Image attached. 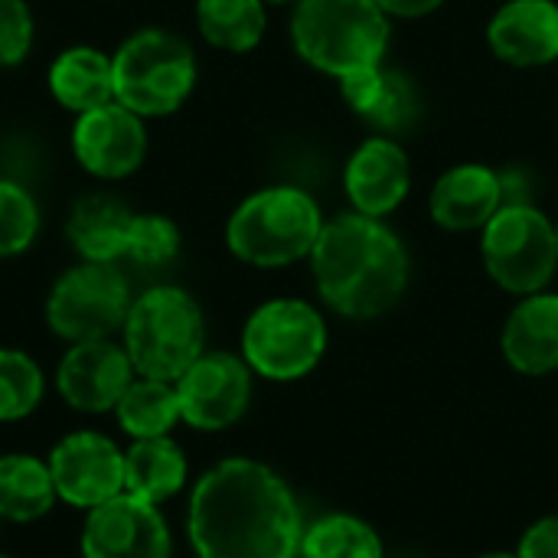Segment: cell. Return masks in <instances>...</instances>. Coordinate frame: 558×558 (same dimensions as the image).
<instances>
[{
  "instance_id": "1",
  "label": "cell",
  "mask_w": 558,
  "mask_h": 558,
  "mask_svg": "<svg viewBox=\"0 0 558 558\" xmlns=\"http://www.w3.org/2000/svg\"><path fill=\"white\" fill-rule=\"evenodd\" d=\"M304 526L288 481L252 458L219 461L190 494L186 533L196 558H298Z\"/></svg>"
},
{
  "instance_id": "2",
  "label": "cell",
  "mask_w": 558,
  "mask_h": 558,
  "mask_svg": "<svg viewBox=\"0 0 558 558\" xmlns=\"http://www.w3.org/2000/svg\"><path fill=\"white\" fill-rule=\"evenodd\" d=\"M311 275L320 301L347 320L389 314L409 288V248L383 222L363 213H340L324 222L311 252Z\"/></svg>"
},
{
  "instance_id": "3",
  "label": "cell",
  "mask_w": 558,
  "mask_h": 558,
  "mask_svg": "<svg viewBox=\"0 0 558 558\" xmlns=\"http://www.w3.org/2000/svg\"><path fill=\"white\" fill-rule=\"evenodd\" d=\"M389 39L392 26L376 0H298L291 13L294 52L337 82L379 65Z\"/></svg>"
},
{
  "instance_id": "4",
  "label": "cell",
  "mask_w": 558,
  "mask_h": 558,
  "mask_svg": "<svg viewBox=\"0 0 558 558\" xmlns=\"http://www.w3.org/2000/svg\"><path fill=\"white\" fill-rule=\"evenodd\" d=\"M324 222L327 219L307 190L278 183L245 196L232 209L226 245L252 268H288L311 258Z\"/></svg>"
},
{
  "instance_id": "5",
  "label": "cell",
  "mask_w": 558,
  "mask_h": 558,
  "mask_svg": "<svg viewBox=\"0 0 558 558\" xmlns=\"http://www.w3.org/2000/svg\"><path fill=\"white\" fill-rule=\"evenodd\" d=\"M121 333L131 366L144 379L177 383L206 353L203 307L173 284H157L134 298Z\"/></svg>"
},
{
  "instance_id": "6",
  "label": "cell",
  "mask_w": 558,
  "mask_h": 558,
  "mask_svg": "<svg viewBox=\"0 0 558 558\" xmlns=\"http://www.w3.org/2000/svg\"><path fill=\"white\" fill-rule=\"evenodd\" d=\"M114 65V101L134 114L167 118L186 105L196 88V52L193 46L163 26H144L131 33L111 56Z\"/></svg>"
},
{
  "instance_id": "7",
  "label": "cell",
  "mask_w": 558,
  "mask_h": 558,
  "mask_svg": "<svg viewBox=\"0 0 558 558\" xmlns=\"http://www.w3.org/2000/svg\"><path fill=\"white\" fill-rule=\"evenodd\" d=\"M330 333L324 314L301 298H275L258 304L242 327V360L248 369L271 383H298L311 376Z\"/></svg>"
},
{
  "instance_id": "8",
  "label": "cell",
  "mask_w": 558,
  "mask_h": 558,
  "mask_svg": "<svg viewBox=\"0 0 558 558\" xmlns=\"http://www.w3.org/2000/svg\"><path fill=\"white\" fill-rule=\"evenodd\" d=\"M481 258L507 294H539L558 271L556 222L533 203H504L481 229Z\"/></svg>"
},
{
  "instance_id": "9",
  "label": "cell",
  "mask_w": 558,
  "mask_h": 558,
  "mask_svg": "<svg viewBox=\"0 0 558 558\" xmlns=\"http://www.w3.org/2000/svg\"><path fill=\"white\" fill-rule=\"evenodd\" d=\"M131 301L118 262H78L52 284L46 298V324L69 343L105 340L124 327Z\"/></svg>"
},
{
  "instance_id": "10",
  "label": "cell",
  "mask_w": 558,
  "mask_h": 558,
  "mask_svg": "<svg viewBox=\"0 0 558 558\" xmlns=\"http://www.w3.org/2000/svg\"><path fill=\"white\" fill-rule=\"evenodd\" d=\"M252 369L242 356L226 350H206L173 386L180 399V418L196 432L232 428L252 402Z\"/></svg>"
},
{
  "instance_id": "11",
  "label": "cell",
  "mask_w": 558,
  "mask_h": 558,
  "mask_svg": "<svg viewBox=\"0 0 558 558\" xmlns=\"http://www.w3.org/2000/svg\"><path fill=\"white\" fill-rule=\"evenodd\" d=\"M49 474L59 500L95 510L124 494V451L98 432H72L52 448Z\"/></svg>"
},
{
  "instance_id": "12",
  "label": "cell",
  "mask_w": 558,
  "mask_h": 558,
  "mask_svg": "<svg viewBox=\"0 0 558 558\" xmlns=\"http://www.w3.org/2000/svg\"><path fill=\"white\" fill-rule=\"evenodd\" d=\"M170 526L157 504L118 494L88 510L82 526L85 558H170Z\"/></svg>"
},
{
  "instance_id": "13",
  "label": "cell",
  "mask_w": 558,
  "mask_h": 558,
  "mask_svg": "<svg viewBox=\"0 0 558 558\" xmlns=\"http://www.w3.org/2000/svg\"><path fill=\"white\" fill-rule=\"evenodd\" d=\"M72 154L85 173L98 180H124L147 157L144 118L118 101L92 108L75 118Z\"/></svg>"
},
{
  "instance_id": "14",
  "label": "cell",
  "mask_w": 558,
  "mask_h": 558,
  "mask_svg": "<svg viewBox=\"0 0 558 558\" xmlns=\"http://www.w3.org/2000/svg\"><path fill=\"white\" fill-rule=\"evenodd\" d=\"M137 379L131 356L124 343L105 340H85L72 343L56 369V389L75 412H114L118 399L128 392V386Z\"/></svg>"
},
{
  "instance_id": "15",
  "label": "cell",
  "mask_w": 558,
  "mask_h": 558,
  "mask_svg": "<svg viewBox=\"0 0 558 558\" xmlns=\"http://www.w3.org/2000/svg\"><path fill=\"white\" fill-rule=\"evenodd\" d=\"M343 190L356 213L386 219L412 190V163L405 147L389 134L366 137L347 160Z\"/></svg>"
},
{
  "instance_id": "16",
  "label": "cell",
  "mask_w": 558,
  "mask_h": 558,
  "mask_svg": "<svg viewBox=\"0 0 558 558\" xmlns=\"http://www.w3.org/2000/svg\"><path fill=\"white\" fill-rule=\"evenodd\" d=\"M507 203V180L487 163H458L445 170L428 196L432 219L448 232L484 229Z\"/></svg>"
},
{
  "instance_id": "17",
  "label": "cell",
  "mask_w": 558,
  "mask_h": 558,
  "mask_svg": "<svg viewBox=\"0 0 558 558\" xmlns=\"http://www.w3.org/2000/svg\"><path fill=\"white\" fill-rule=\"evenodd\" d=\"M494 56L517 69H539L558 59L556 0H507L487 23Z\"/></svg>"
},
{
  "instance_id": "18",
  "label": "cell",
  "mask_w": 558,
  "mask_h": 558,
  "mask_svg": "<svg viewBox=\"0 0 558 558\" xmlns=\"http://www.w3.org/2000/svg\"><path fill=\"white\" fill-rule=\"evenodd\" d=\"M504 360L520 376L558 373V294L539 291L520 298L500 333Z\"/></svg>"
},
{
  "instance_id": "19",
  "label": "cell",
  "mask_w": 558,
  "mask_h": 558,
  "mask_svg": "<svg viewBox=\"0 0 558 558\" xmlns=\"http://www.w3.org/2000/svg\"><path fill=\"white\" fill-rule=\"evenodd\" d=\"M340 95L353 114H360L366 124L379 128V134H389V137L412 128L422 111L418 92L409 82V75L389 69L386 62L343 75Z\"/></svg>"
},
{
  "instance_id": "20",
  "label": "cell",
  "mask_w": 558,
  "mask_h": 558,
  "mask_svg": "<svg viewBox=\"0 0 558 558\" xmlns=\"http://www.w3.org/2000/svg\"><path fill=\"white\" fill-rule=\"evenodd\" d=\"M134 209L111 193H88L75 199L65 219V235L82 262H121L128 255V232Z\"/></svg>"
},
{
  "instance_id": "21",
  "label": "cell",
  "mask_w": 558,
  "mask_h": 558,
  "mask_svg": "<svg viewBox=\"0 0 558 558\" xmlns=\"http://www.w3.org/2000/svg\"><path fill=\"white\" fill-rule=\"evenodd\" d=\"M52 98L75 118L114 101V65L111 56L95 46H69L49 65Z\"/></svg>"
},
{
  "instance_id": "22",
  "label": "cell",
  "mask_w": 558,
  "mask_h": 558,
  "mask_svg": "<svg viewBox=\"0 0 558 558\" xmlns=\"http://www.w3.org/2000/svg\"><path fill=\"white\" fill-rule=\"evenodd\" d=\"M186 484V454L183 448L163 438H137L124 454V494L147 504H163L177 497Z\"/></svg>"
},
{
  "instance_id": "23",
  "label": "cell",
  "mask_w": 558,
  "mask_h": 558,
  "mask_svg": "<svg viewBox=\"0 0 558 558\" xmlns=\"http://www.w3.org/2000/svg\"><path fill=\"white\" fill-rule=\"evenodd\" d=\"M56 484L49 464L33 454L0 458V517L10 523L43 520L56 504Z\"/></svg>"
},
{
  "instance_id": "24",
  "label": "cell",
  "mask_w": 558,
  "mask_h": 558,
  "mask_svg": "<svg viewBox=\"0 0 558 558\" xmlns=\"http://www.w3.org/2000/svg\"><path fill=\"white\" fill-rule=\"evenodd\" d=\"M265 7V0H196V29L222 52H252L268 26Z\"/></svg>"
},
{
  "instance_id": "25",
  "label": "cell",
  "mask_w": 558,
  "mask_h": 558,
  "mask_svg": "<svg viewBox=\"0 0 558 558\" xmlns=\"http://www.w3.org/2000/svg\"><path fill=\"white\" fill-rule=\"evenodd\" d=\"M298 558H386V546L373 523L337 510L304 526Z\"/></svg>"
},
{
  "instance_id": "26",
  "label": "cell",
  "mask_w": 558,
  "mask_h": 558,
  "mask_svg": "<svg viewBox=\"0 0 558 558\" xmlns=\"http://www.w3.org/2000/svg\"><path fill=\"white\" fill-rule=\"evenodd\" d=\"M118 425L137 441V438H163L173 432L180 418V399H177V386L173 383H160V379H144L137 376L128 392L118 399L114 405Z\"/></svg>"
},
{
  "instance_id": "27",
  "label": "cell",
  "mask_w": 558,
  "mask_h": 558,
  "mask_svg": "<svg viewBox=\"0 0 558 558\" xmlns=\"http://www.w3.org/2000/svg\"><path fill=\"white\" fill-rule=\"evenodd\" d=\"M46 379L39 363L23 350H0V422H20L43 402Z\"/></svg>"
},
{
  "instance_id": "28",
  "label": "cell",
  "mask_w": 558,
  "mask_h": 558,
  "mask_svg": "<svg viewBox=\"0 0 558 558\" xmlns=\"http://www.w3.org/2000/svg\"><path fill=\"white\" fill-rule=\"evenodd\" d=\"M43 216L33 193L16 180H0V258L23 255L39 235Z\"/></svg>"
},
{
  "instance_id": "29",
  "label": "cell",
  "mask_w": 558,
  "mask_h": 558,
  "mask_svg": "<svg viewBox=\"0 0 558 558\" xmlns=\"http://www.w3.org/2000/svg\"><path fill=\"white\" fill-rule=\"evenodd\" d=\"M180 229L170 216L160 213H134L131 232H128V255L131 262L144 268H163L180 255Z\"/></svg>"
},
{
  "instance_id": "30",
  "label": "cell",
  "mask_w": 558,
  "mask_h": 558,
  "mask_svg": "<svg viewBox=\"0 0 558 558\" xmlns=\"http://www.w3.org/2000/svg\"><path fill=\"white\" fill-rule=\"evenodd\" d=\"M33 10L26 0H0V72L23 62L33 49Z\"/></svg>"
},
{
  "instance_id": "31",
  "label": "cell",
  "mask_w": 558,
  "mask_h": 558,
  "mask_svg": "<svg viewBox=\"0 0 558 558\" xmlns=\"http://www.w3.org/2000/svg\"><path fill=\"white\" fill-rule=\"evenodd\" d=\"M520 558H558V513L539 517L517 546Z\"/></svg>"
},
{
  "instance_id": "32",
  "label": "cell",
  "mask_w": 558,
  "mask_h": 558,
  "mask_svg": "<svg viewBox=\"0 0 558 558\" xmlns=\"http://www.w3.org/2000/svg\"><path fill=\"white\" fill-rule=\"evenodd\" d=\"M386 16H402V20H418L435 13L445 0H376Z\"/></svg>"
},
{
  "instance_id": "33",
  "label": "cell",
  "mask_w": 558,
  "mask_h": 558,
  "mask_svg": "<svg viewBox=\"0 0 558 558\" xmlns=\"http://www.w3.org/2000/svg\"><path fill=\"white\" fill-rule=\"evenodd\" d=\"M477 558H520L517 553H484V556Z\"/></svg>"
},
{
  "instance_id": "34",
  "label": "cell",
  "mask_w": 558,
  "mask_h": 558,
  "mask_svg": "<svg viewBox=\"0 0 558 558\" xmlns=\"http://www.w3.org/2000/svg\"><path fill=\"white\" fill-rule=\"evenodd\" d=\"M265 3H275V7H284V3H298V0H265Z\"/></svg>"
},
{
  "instance_id": "35",
  "label": "cell",
  "mask_w": 558,
  "mask_h": 558,
  "mask_svg": "<svg viewBox=\"0 0 558 558\" xmlns=\"http://www.w3.org/2000/svg\"><path fill=\"white\" fill-rule=\"evenodd\" d=\"M556 239H558V222H556Z\"/></svg>"
},
{
  "instance_id": "36",
  "label": "cell",
  "mask_w": 558,
  "mask_h": 558,
  "mask_svg": "<svg viewBox=\"0 0 558 558\" xmlns=\"http://www.w3.org/2000/svg\"><path fill=\"white\" fill-rule=\"evenodd\" d=\"M0 558H13V556H0Z\"/></svg>"
}]
</instances>
